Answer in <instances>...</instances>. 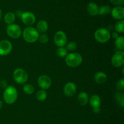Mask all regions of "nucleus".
<instances>
[{"label":"nucleus","instance_id":"1","mask_svg":"<svg viewBox=\"0 0 124 124\" xmlns=\"http://www.w3.org/2000/svg\"><path fill=\"white\" fill-rule=\"evenodd\" d=\"M18 92L13 86H8L5 89L3 93V99L8 104H12L16 101Z\"/></svg>","mask_w":124,"mask_h":124},{"label":"nucleus","instance_id":"2","mask_svg":"<svg viewBox=\"0 0 124 124\" xmlns=\"http://www.w3.org/2000/svg\"><path fill=\"white\" fill-rule=\"evenodd\" d=\"M23 38L26 42L29 43H33L38 39L39 33L36 29L32 27L25 28L23 31Z\"/></svg>","mask_w":124,"mask_h":124},{"label":"nucleus","instance_id":"3","mask_svg":"<svg viewBox=\"0 0 124 124\" xmlns=\"http://www.w3.org/2000/svg\"><path fill=\"white\" fill-rule=\"evenodd\" d=\"M82 62V56L78 53H71L65 56V63L70 67H76Z\"/></svg>","mask_w":124,"mask_h":124},{"label":"nucleus","instance_id":"4","mask_svg":"<svg viewBox=\"0 0 124 124\" xmlns=\"http://www.w3.org/2000/svg\"><path fill=\"white\" fill-rule=\"evenodd\" d=\"M94 38L100 43H105L111 38V34L108 30L104 28H100L94 32Z\"/></svg>","mask_w":124,"mask_h":124},{"label":"nucleus","instance_id":"5","mask_svg":"<svg viewBox=\"0 0 124 124\" xmlns=\"http://www.w3.org/2000/svg\"><path fill=\"white\" fill-rule=\"evenodd\" d=\"M13 78L16 83L23 84L28 80L27 73L22 69H16L13 72Z\"/></svg>","mask_w":124,"mask_h":124},{"label":"nucleus","instance_id":"6","mask_svg":"<svg viewBox=\"0 0 124 124\" xmlns=\"http://www.w3.org/2000/svg\"><path fill=\"white\" fill-rule=\"evenodd\" d=\"M6 31L7 35L13 39L19 38L22 33V30L20 27L15 24L7 25Z\"/></svg>","mask_w":124,"mask_h":124},{"label":"nucleus","instance_id":"7","mask_svg":"<svg viewBox=\"0 0 124 124\" xmlns=\"http://www.w3.org/2000/svg\"><path fill=\"white\" fill-rule=\"evenodd\" d=\"M112 65L115 67H121L124 64V51H118L116 52L111 58Z\"/></svg>","mask_w":124,"mask_h":124},{"label":"nucleus","instance_id":"8","mask_svg":"<svg viewBox=\"0 0 124 124\" xmlns=\"http://www.w3.org/2000/svg\"><path fill=\"white\" fill-rule=\"evenodd\" d=\"M66 34L63 31H58L55 33L54 36V44L59 47H63L67 43Z\"/></svg>","mask_w":124,"mask_h":124},{"label":"nucleus","instance_id":"9","mask_svg":"<svg viewBox=\"0 0 124 124\" xmlns=\"http://www.w3.org/2000/svg\"><path fill=\"white\" fill-rule=\"evenodd\" d=\"M21 19L23 23L28 26L32 25L35 24L36 21L35 15L30 12H25L22 13L21 15Z\"/></svg>","mask_w":124,"mask_h":124},{"label":"nucleus","instance_id":"10","mask_svg":"<svg viewBox=\"0 0 124 124\" xmlns=\"http://www.w3.org/2000/svg\"><path fill=\"white\" fill-rule=\"evenodd\" d=\"M38 84L42 90H47L52 85V80L50 78L46 75H42L39 77L38 79Z\"/></svg>","mask_w":124,"mask_h":124},{"label":"nucleus","instance_id":"11","mask_svg":"<svg viewBox=\"0 0 124 124\" xmlns=\"http://www.w3.org/2000/svg\"><path fill=\"white\" fill-rule=\"evenodd\" d=\"M12 49V45L8 40L0 41V55L6 56L9 54Z\"/></svg>","mask_w":124,"mask_h":124},{"label":"nucleus","instance_id":"12","mask_svg":"<svg viewBox=\"0 0 124 124\" xmlns=\"http://www.w3.org/2000/svg\"><path fill=\"white\" fill-rule=\"evenodd\" d=\"M76 85L73 82H68L64 87V93L65 96L68 97H71L75 95L76 92Z\"/></svg>","mask_w":124,"mask_h":124},{"label":"nucleus","instance_id":"13","mask_svg":"<svg viewBox=\"0 0 124 124\" xmlns=\"http://www.w3.org/2000/svg\"><path fill=\"white\" fill-rule=\"evenodd\" d=\"M113 18L117 20H122L124 18V8L121 6H116L111 11Z\"/></svg>","mask_w":124,"mask_h":124},{"label":"nucleus","instance_id":"14","mask_svg":"<svg viewBox=\"0 0 124 124\" xmlns=\"http://www.w3.org/2000/svg\"><path fill=\"white\" fill-rule=\"evenodd\" d=\"M87 10L88 14L91 16H96L98 15V12H99V7L97 6L96 4L94 2H91L88 4L87 6Z\"/></svg>","mask_w":124,"mask_h":124},{"label":"nucleus","instance_id":"15","mask_svg":"<svg viewBox=\"0 0 124 124\" xmlns=\"http://www.w3.org/2000/svg\"><path fill=\"white\" fill-rule=\"evenodd\" d=\"M107 79L106 74L104 73L102 71H98L94 75V80L98 84H102L105 83Z\"/></svg>","mask_w":124,"mask_h":124},{"label":"nucleus","instance_id":"16","mask_svg":"<svg viewBox=\"0 0 124 124\" xmlns=\"http://www.w3.org/2000/svg\"><path fill=\"white\" fill-rule=\"evenodd\" d=\"M48 23L44 20H41L36 25V30L38 32H39L41 33H44L48 30Z\"/></svg>","mask_w":124,"mask_h":124},{"label":"nucleus","instance_id":"17","mask_svg":"<svg viewBox=\"0 0 124 124\" xmlns=\"http://www.w3.org/2000/svg\"><path fill=\"white\" fill-rule=\"evenodd\" d=\"M101 103V99L100 97L96 94L92 96L90 99V104L93 108H99V106Z\"/></svg>","mask_w":124,"mask_h":124},{"label":"nucleus","instance_id":"18","mask_svg":"<svg viewBox=\"0 0 124 124\" xmlns=\"http://www.w3.org/2000/svg\"><path fill=\"white\" fill-rule=\"evenodd\" d=\"M78 100L79 103L82 106L87 105L88 102V95L85 92H81L78 94Z\"/></svg>","mask_w":124,"mask_h":124},{"label":"nucleus","instance_id":"19","mask_svg":"<svg viewBox=\"0 0 124 124\" xmlns=\"http://www.w3.org/2000/svg\"><path fill=\"white\" fill-rule=\"evenodd\" d=\"M15 21V15L12 12H8L4 16V21L8 25L12 24Z\"/></svg>","mask_w":124,"mask_h":124},{"label":"nucleus","instance_id":"20","mask_svg":"<svg viewBox=\"0 0 124 124\" xmlns=\"http://www.w3.org/2000/svg\"><path fill=\"white\" fill-rule=\"evenodd\" d=\"M115 45L120 51L124 50V36H119L115 39Z\"/></svg>","mask_w":124,"mask_h":124},{"label":"nucleus","instance_id":"21","mask_svg":"<svg viewBox=\"0 0 124 124\" xmlns=\"http://www.w3.org/2000/svg\"><path fill=\"white\" fill-rule=\"evenodd\" d=\"M111 9L110 8V6H102L99 8V12H98V14L100 15L101 16L107 15L111 13Z\"/></svg>","mask_w":124,"mask_h":124},{"label":"nucleus","instance_id":"22","mask_svg":"<svg viewBox=\"0 0 124 124\" xmlns=\"http://www.w3.org/2000/svg\"><path fill=\"white\" fill-rule=\"evenodd\" d=\"M47 92L44 90H40L37 92L36 94V98L39 101H44L47 98Z\"/></svg>","mask_w":124,"mask_h":124},{"label":"nucleus","instance_id":"23","mask_svg":"<svg viewBox=\"0 0 124 124\" xmlns=\"http://www.w3.org/2000/svg\"><path fill=\"white\" fill-rule=\"evenodd\" d=\"M115 98L121 107H124V94L121 92H117L115 94Z\"/></svg>","mask_w":124,"mask_h":124},{"label":"nucleus","instance_id":"24","mask_svg":"<svg viewBox=\"0 0 124 124\" xmlns=\"http://www.w3.org/2000/svg\"><path fill=\"white\" fill-rule=\"evenodd\" d=\"M115 30L117 31V33H122L124 32V21L120 20L119 21L117 22L115 25Z\"/></svg>","mask_w":124,"mask_h":124},{"label":"nucleus","instance_id":"25","mask_svg":"<svg viewBox=\"0 0 124 124\" xmlns=\"http://www.w3.org/2000/svg\"><path fill=\"white\" fill-rule=\"evenodd\" d=\"M23 90H24V93H26L27 94H31L35 91V88H34L33 86L31 84H25V85L23 87Z\"/></svg>","mask_w":124,"mask_h":124},{"label":"nucleus","instance_id":"26","mask_svg":"<svg viewBox=\"0 0 124 124\" xmlns=\"http://www.w3.org/2000/svg\"><path fill=\"white\" fill-rule=\"evenodd\" d=\"M56 54L58 56L61 58H64L67 54V50L64 47H59L56 50Z\"/></svg>","mask_w":124,"mask_h":124},{"label":"nucleus","instance_id":"27","mask_svg":"<svg viewBox=\"0 0 124 124\" xmlns=\"http://www.w3.org/2000/svg\"><path fill=\"white\" fill-rule=\"evenodd\" d=\"M116 89L118 91H122L124 89V79L122 78L119 80L116 85Z\"/></svg>","mask_w":124,"mask_h":124},{"label":"nucleus","instance_id":"28","mask_svg":"<svg viewBox=\"0 0 124 124\" xmlns=\"http://www.w3.org/2000/svg\"><path fill=\"white\" fill-rule=\"evenodd\" d=\"M38 39L40 41V42L45 44L48 42L49 38H48V36L47 35H46L45 33H41V35H39Z\"/></svg>","mask_w":124,"mask_h":124},{"label":"nucleus","instance_id":"29","mask_svg":"<svg viewBox=\"0 0 124 124\" xmlns=\"http://www.w3.org/2000/svg\"><path fill=\"white\" fill-rule=\"evenodd\" d=\"M77 47V44L75 42H70L66 45V50L69 51H73Z\"/></svg>","mask_w":124,"mask_h":124},{"label":"nucleus","instance_id":"30","mask_svg":"<svg viewBox=\"0 0 124 124\" xmlns=\"http://www.w3.org/2000/svg\"><path fill=\"white\" fill-rule=\"evenodd\" d=\"M111 3L113 5L117 6H120L123 5L124 3V0H110Z\"/></svg>","mask_w":124,"mask_h":124},{"label":"nucleus","instance_id":"31","mask_svg":"<svg viewBox=\"0 0 124 124\" xmlns=\"http://www.w3.org/2000/svg\"><path fill=\"white\" fill-rule=\"evenodd\" d=\"M0 86H1L2 88H6V87H7V83H6V81H1V82H0Z\"/></svg>","mask_w":124,"mask_h":124},{"label":"nucleus","instance_id":"32","mask_svg":"<svg viewBox=\"0 0 124 124\" xmlns=\"http://www.w3.org/2000/svg\"><path fill=\"white\" fill-rule=\"evenodd\" d=\"M112 36H113V38H115V39H116L117 38H118L119 36L118 33H117V32H114L113 33Z\"/></svg>","mask_w":124,"mask_h":124},{"label":"nucleus","instance_id":"33","mask_svg":"<svg viewBox=\"0 0 124 124\" xmlns=\"http://www.w3.org/2000/svg\"><path fill=\"white\" fill-rule=\"evenodd\" d=\"M93 112L95 113H98L100 112V108H93Z\"/></svg>","mask_w":124,"mask_h":124},{"label":"nucleus","instance_id":"34","mask_svg":"<svg viewBox=\"0 0 124 124\" xmlns=\"http://www.w3.org/2000/svg\"><path fill=\"white\" fill-rule=\"evenodd\" d=\"M2 105H3V104H2V102L1 101V100H0V110H1V109L2 108Z\"/></svg>","mask_w":124,"mask_h":124},{"label":"nucleus","instance_id":"35","mask_svg":"<svg viewBox=\"0 0 124 124\" xmlns=\"http://www.w3.org/2000/svg\"><path fill=\"white\" fill-rule=\"evenodd\" d=\"M1 17H2V12H1V10L0 9V20L1 19Z\"/></svg>","mask_w":124,"mask_h":124}]
</instances>
